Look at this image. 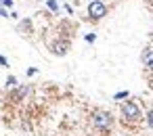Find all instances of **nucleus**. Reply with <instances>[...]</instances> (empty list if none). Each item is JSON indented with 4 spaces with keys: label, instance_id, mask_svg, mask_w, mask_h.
Returning <instances> with one entry per match:
<instances>
[{
    "label": "nucleus",
    "instance_id": "obj_15",
    "mask_svg": "<svg viewBox=\"0 0 153 136\" xmlns=\"http://www.w3.org/2000/svg\"><path fill=\"white\" fill-rule=\"evenodd\" d=\"M0 15H2V17H9V13H7V9H4V7H0Z\"/></svg>",
    "mask_w": 153,
    "mask_h": 136
},
{
    "label": "nucleus",
    "instance_id": "obj_8",
    "mask_svg": "<svg viewBox=\"0 0 153 136\" xmlns=\"http://www.w3.org/2000/svg\"><path fill=\"white\" fill-rule=\"evenodd\" d=\"M46 4H48V9H51V11H55V13L59 11V4L55 2V0H48V2H46Z\"/></svg>",
    "mask_w": 153,
    "mask_h": 136
},
{
    "label": "nucleus",
    "instance_id": "obj_10",
    "mask_svg": "<svg viewBox=\"0 0 153 136\" xmlns=\"http://www.w3.org/2000/svg\"><path fill=\"white\" fill-rule=\"evenodd\" d=\"M113 98H115V101H120V98H128V92H117Z\"/></svg>",
    "mask_w": 153,
    "mask_h": 136
},
{
    "label": "nucleus",
    "instance_id": "obj_13",
    "mask_svg": "<svg viewBox=\"0 0 153 136\" xmlns=\"http://www.w3.org/2000/svg\"><path fill=\"white\" fill-rule=\"evenodd\" d=\"M30 25H32V23H30V21H23V23H21V25H19V27H21V30H30Z\"/></svg>",
    "mask_w": 153,
    "mask_h": 136
},
{
    "label": "nucleus",
    "instance_id": "obj_5",
    "mask_svg": "<svg viewBox=\"0 0 153 136\" xmlns=\"http://www.w3.org/2000/svg\"><path fill=\"white\" fill-rule=\"evenodd\" d=\"M140 59H143V65H145V69H147L149 73H153V46L145 48Z\"/></svg>",
    "mask_w": 153,
    "mask_h": 136
},
{
    "label": "nucleus",
    "instance_id": "obj_3",
    "mask_svg": "<svg viewBox=\"0 0 153 136\" xmlns=\"http://www.w3.org/2000/svg\"><path fill=\"white\" fill-rule=\"evenodd\" d=\"M103 17H107V4L103 2V0H92V2L88 4V19L92 23H97Z\"/></svg>",
    "mask_w": 153,
    "mask_h": 136
},
{
    "label": "nucleus",
    "instance_id": "obj_2",
    "mask_svg": "<svg viewBox=\"0 0 153 136\" xmlns=\"http://www.w3.org/2000/svg\"><path fill=\"white\" fill-rule=\"evenodd\" d=\"M120 113H122V121L126 126H134L143 119V113H140V107L134 103V101H124L120 105Z\"/></svg>",
    "mask_w": 153,
    "mask_h": 136
},
{
    "label": "nucleus",
    "instance_id": "obj_14",
    "mask_svg": "<svg viewBox=\"0 0 153 136\" xmlns=\"http://www.w3.org/2000/svg\"><path fill=\"white\" fill-rule=\"evenodd\" d=\"M94 40H97L94 34H88V36H86V42H94Z\"/></svg>",
    "mask_w": 153,
    "mask_h": 136
},
{
    "label": "nucleus",
    "instance_id": "obj_7",
    "mask_svg": "<svg viewBox=\"0 0 153 136\" xmlns=\"http://www.w3.org/2000/svg\"><path fill=\"white\" fill-rule=\"evenodd\" d=\"M15 86H17V78L15 75H9L7 78V88H15Z\"/></svg>",
    "mask_w": 153,
    "mask_h": 136
},
{
    "label": "nucleus",
    "instance_id": "obj_11",
    "mask_svg": "<svg viewBox=\"0 0 153 136\" xmlns=\"http://www.w3.org/2000/svg\"><path fill=\"white\" fill-rule=\"evenodd\" d=\"M147 123L153 128V111H149V113H147Z\"/></svg>",
    "mask_w": 153,
    "mask_h": 136
},
{
    "label": "nucleus",
    "instance_id": "obj_6",
    "mask_svg": "<svg viewBox=\"0 0 153 136\" xmlns=\"http://www.w3.org/2000/svg\"><path fill=\"white\" fill-rule=\"evenodd\" d=\"M11 90H13V92H11V96H9V98H11L13 103H19V101L30 92V88H27V86H21V88H17V86H15V88H11Z\"/></svg>",
    "mask_w": 153,
    "mask_h": 136
},
{
    "label": "nucleus",
    "instance_id": "obj_4",
    "mask_svg": "<svg viewBox=\"0 0 153 136\" xmlns=\"http://www.w3.org/2000/svg\"><path fill=\"white\" fill-rule=\"evenodd\" d=\"M69 40H65V38H59V40H55L53 44H51V52L53 55H57V57H63V55H67V50H69Z\"/></svg>",
    "mask_w": 153,
    "mask_h": 136
},
{
    "label": "nucleus",
    "instance_id": "obj_1",
    "mask_svg": "<svg viewBox=\"0 0 153 136\" xmlns=\"http://www.w3.org/2000/svg\"><path fill=\"white\" fill-rule=\"evenodd\" d=\"M90 126L101 134V136H107L113 128V115L105 109H94L90 113Z\"/></svg>",
    "mask_w": 153,
    "mask_h": 136
},
{
    "label": "nucleus",
    "instance_id": "obj_9",
    "mask_svg": "<svg viewBox=\"0 0 153 136\" xmlns=\"http://www.w3.org/2000/svg\"><path fill=\"white\" fill-rule=\"evenodd\" d=\"M0 7H4V9H13V0H0Z\"/></svg>",
    "mask_w": 153,
    "mask_h": 136
},
{
    "label": "nucleus",
    "instance_id": "obj_12",
    "mask_svg": "<svg viewBox=\"0 0 153 136\" xmlns=\"http://www.w3.org/2000/svg\"><path fill=\"white\" fill-rule=\"evenodd\" d=\"M0 65H2V67H9V61H7V57H2V55H0Z\"/></svg>",
    "mask_w": 153,
    "mask_h": 136
}]
</instances>
